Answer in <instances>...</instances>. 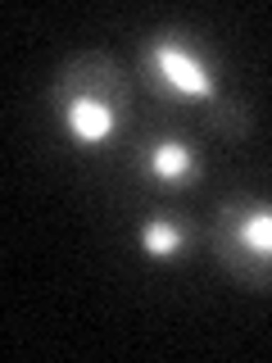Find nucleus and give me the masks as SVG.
Wrapping results in <instances>:
<instances>
[{
    "mask_svg": "<svg viewBox=\"0 0 272 363\" xmlns=\"http://www.w3.org/2000/svg\"><path fill=\"white\" fill-rule=\"evenodd\" d=\"M141 245H145V255H150V259H177L181 255L177 223L173 218H150V223H145V232H141Z\"/></svg>",
    "mask_w": 272,
    "mask_h": 363,
    "instance_id": "obj_5",
    "label": "nucleus"
},
{
    "mask_svg": "<svg viewBox=\"0 0 272 363\" xmlns=\"http://www.w3.org/2000/svg\"><path fill=\"white\" fill-rule=\"evenodd\" d=\"M150 64H154V73L164 77L168 86L181 91V96H213V73H209V64H204L196 50H186V45L159 41L154 55H150Z\"/></svg>",
    "mask_w": 272,
    "mask_h": 363,
    "instance_id": "obj_1",
    "label": "nucleus"
},
{
    "mask_svg": "<svg viewBox=\"0 0 272 363\" xmlns=\"http://www.w3.org/2000/svg\"><path fill=\"white\" fill-rule=\"evenodd\" d=\"M64 123H68V132L77 136L82 145H100V141H109L113 136V105L105 96H96V91H77V96H68L64 100Z\"/></svg>",
    "mask_w": 272,
    "mask_h": 363,
    "instance_id": "obj_2",
    "label": "nucleus"
},
{
    "mask_svg": "<svg viewBox=\"0 0 272 363\" xmlns=\"http://www.w3.org/2000/svg\"><path fill=\"white\" fill-rule=\"evenodd\" d=\"M236 241L249 259H272V204H249L236 213Z\"/></svg>",
    "mask_w": 272,
    "mask_h": 363,
    "instance_id": "obj_3",
    "label": "nucleus"
},
{
    "mask_svg": "<svg viewBox=\"0 0 272 363\" xmlns=\"http://www.w3.org/2000/svg\"><path fill=\"white\" fill-rule=\"evenodd\" d=\"M150 173L159 182H168V186H177V182H186L196 173V155H191L181 141H159L150 150Z\"/></svg>",
    "mask_w": 272,
    "mask_h": 363,
    "instance_id": "obj_4",
    "label": "nucleus"
}]
</instances>
